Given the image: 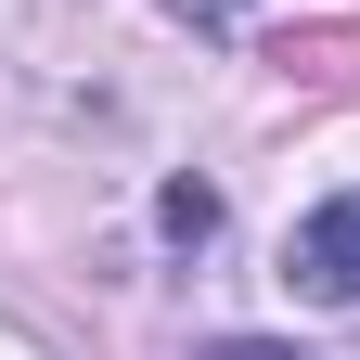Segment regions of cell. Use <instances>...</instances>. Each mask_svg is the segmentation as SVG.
Returning <instances> with one entry per match:
<instances>
[{"label":"cell","mask_w":360,"mask_h":360,"mask_svg":"<svg viewBox=\"0 0 360 360\" xmlns=\"http://www.w3.org/2000/svg\"><path fill=\"white\" fill-rule=\"evenodd\" d=\"M283 283H296L309 309H360V193H335V206L283 245Z\"/></svg>","instance_id":"cell-1"},{"label":"cell","mask_w":360,"mask_h":360,"mask_svg":"<svg viewBox=\"0 0 360 360\" xmlns=\"http://www.w3.org/2000/svg\"><path fill=\"white\" fill-rule=\"evenodd\" d=\"M167 232H180V245L219 232V193H206V180H167Z\"/></svg>","instance_id":"cell-2"}]
</instances>
